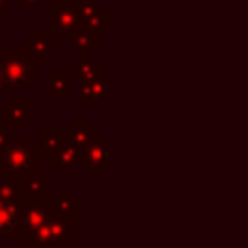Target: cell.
Returning <instances> with one entry per match:
<instances>
[{"label": "cell", "instance_id": "cell-1", "mask_svg": "<svg viewBox=\"0 0 248 248\" xmlns=\"http://www.w3.org/2000/svg\"><path fill=\"white\" fill-rule=\"evenodd\" d=\"M42 157H39L37 140H11L0 150V172L4 179H20L33 170H39Z\"/></svg>", "mask_w": 248, "mask_h": 248}, {"label": "cell", "instance_id": "cell-2", "mask_svg": "<svg viewBox=\"0 0 248 248\" xmlns=\"http://www.w3.org/2000/svg\"><path fill=\"white\" fill-rule=\"evenodd\" d=\"M39 74V63L35 59L20 52H7L2 55L0 63V77L4 87H16V90H29L31 81Z\"/></svg>", "mask_w": 248, "mask_h": 248}, {"label": "cell", "instance_id": "cell-3", "mask_svg": "<svg viewBox=\"0 0 248 248\" xmlns=\"http://www.w3.org/2000/svg\"><path fill=\"white\" fill-rule=\"evenodd\" d=\"M109 166H111V144H109V140L98 137V140L90 141L85 148L78 150L77 168L85 170L92 179H98L103 170H107Z\"/></svg>", "mask_w": 248, "mask_h": 248}, {"label": "cell", "instance_id": "cell-4", "mask_svg": "<svg viewBox=\"0 0 248 248\" xmlns=\"http://www.w3.org/2000/svg\"><path fill=\"white\" fill-rule=\"evenodd\" d=\"M16 181H17V192H20V207L50 201V179L42 176L39 170L29 172V174L20 176Z\"/></svg>", "mask_w": 248, "mask_h": 248}, {"label": "cell", "instance_id": "cell-5", "mask_svg": "<svg viewBox=\"0 0 248 248\" xmlns=\"http://www.w3.org/2000/svg\"><path fill=\"white\" fill-rule=\"evenodd\" d=\"M55 202V216L61 218L70 229H72L74 235H81V201L72 194L70 187H61L59 196L52 198Z\"/></svg>", "mask_w": 248, "mask_h": 248}, {"label": "cell", "instance_id": "cell-6", "mask_svg": "<svg viewBox=\"0 0 248 248\" xmlns=\"http://www.w3.org/2000/svg\"><path fill=\"white\" fill-rule=\"evenodd\" d=\"M55 216V202H37V205H22L20 207V235H29L37 227H42L46 220ZM17 235V237H20Z\"/></svg>", "mask_w": 248, "mask_h": 248}, {"label": "cell", "instance_id": "cell-7", "mask_svg": "<svg viewBox=\"0 0 248 248\" xmlns=\"http://www.w3.org/2000/svg\"><path fill=\"white\" fill-rule=\"evenodd\" d=\"M105 96H109V74L107 72H96L92 78L83 81V85H81V107L83 109H96Z\"/></svg>", "mask_w": 248, "mask_h": 248}, {"label": "cell", "instance_id": "cell-8", "mask_svg": "<svg viewBox=\"0 0 248 248\" xmlns=\"http://www.w3.org/2000/svg\"><path fill=\"white\" fill-rule=\"evenodd\" d=\"M29 109H31L29 98H13L11 103L2 109L0 120H2V124L7 128H20V131H26V128H31Z\"/></svg>", "mask_w": 248, "mask_h": 248}, {"label": "cell", "instance_id": "cell-9", "mask_svg": "<svg viewBox=\"0 0 248 248\" xmlns=\"http://www.w3.org/2000/svg\"><path fill=\"white\" fill-rule=\"evenodd\" d=\"M65 131H68V141L78 150L85 148L90 141L100 137V131L92 126V122L85 120V118H74V120H70V126L65 128Z\"/></svg>", "mask_w": 248, "mask_h": 248}, {"label": "cell", "instance_id": "cell-10", "mask_svg": "<svg viewBox=\"0 0 248 248\" xmlns=\"http://www.w3.org/2000/svg\"><path fill=\"white\" fill-rule=\"evenodd\" d=\"M63 144H68V131H65V128H44L37 137L39 157H42L44 161H48Z\"/></svg>", "mask_w": 248, "mask_h": 248}, {"label": "cell", "instance_id": "cell-11", "mask_svg": "<svg viewBox=\"0 0 248 248\" xmlns=\"http://www.w3.org/2000/svg\"><path fill=\"white\" fill-rule=\"evenodd\" d=\"M20 235V205L0 201V237Z\"/></svg>", "mask_w": 248, "mask_h": 248}, {"label": "cell", "instance_id": "cell-12", "mask_svg": "<svg viewBox=\"0 0 248 248\" xmlns=\"http://www.w3.org/2000/svg\"><path fill=\"white\" fill-rule=\"evenodd\" d=\"M78 163V148H74L72 144H63L50 159H48V166L52 170H70V168H77Z\"/></svg>", "mask_w": 248, "mask_h": 248}, {"label": "cell", "instance_id": "cell-13", "mask_svg": "<svg viewBox=\"0 0 248 248\" xmlns=\"http://www.w3.org/2000/svg\"><path fill=\"white\" fill-rule=\"evenodd\" d=\"M72 74L65 70H52L50 72V96L52 98H68Z\"/></svg>", "mask_w": 248, "mask_h": 248}, {"label": "cell", "instance_id": "cell-14", "mask_svg": "<svg viewBox=\"0 0 248 248\" xmlns=\"http://www.w3.org/2000/svg\"><path fill=\"white\" fill-rule=\"evenodd\" d=\"M96 72H98V63H96V61L78 59V61H72V72L70 74L81 78V81H87V78H92Z\"/></svg>", "mask_w": 248, "mask_h": 248}, {"label": "cell", "instance_id": "cell-15", "mask_svg": "<svg viewBox=\"0 0 248 248\" xmlns=\"http://www.w3.org/2000/svg\"><path fill=\"white\" fill-rule=\"evenodd\" d=\"M0 201L20 205V192H17V181L16 179H2V183H0Z\"/></svg>", "mask_w": 248, "mask_h": 248}, {"label": "cell", "instance_id": "cell-16", "mask_svg": "<svg viewBox=\"0 0 248 248\" xmlns=\"http://www.w3.org/2000/svg\"><path fill=\"white\" fill-rule=\"evenodd\" d=\"M9 141V128L2 124V120H0V150L4 148V144Z\"/></svg>", "mask_w": 248, "mask_h": 248}, {"label": "cell", "instance_id": "cell-17", "mask_svg": "<svg viewBox=\"0 0 248 248\" xmlns=\"http://www.w3.org/2000/svg\"><path fill=\"white\" fill-rule=\"evenodd\" d=\"M2 179H4V176H2V172H0V183H2Z\"/></svg>", "mask_w": 248, "mask_h": 248}, {"label": "cell", "instance_id": "cell-18", "mask_svg": "<svg viewBox=\"0 0 248 248\" xmlns=\"http://www.w3.org/2000/svg\"><path fill=\"white\" fill-rule=\"evenodd\" d=\"M0 90H2V77H0Z\"/></svg>", "mask_w": 248, "mask_h": 248}, {"label": "cell", "instance_id": "cell-19", "mask_svg": "<svg viewBox=\"0 0 248 248\" xmlns=\"http://www.w3.org/2000/svg\"><path fill=\"white\" fill-rule=\"evenodd\" d=\"M83 248H87V246H83Z\"/></svg>", "mask_w": 248, "mask_h": 248}]
</instances>
